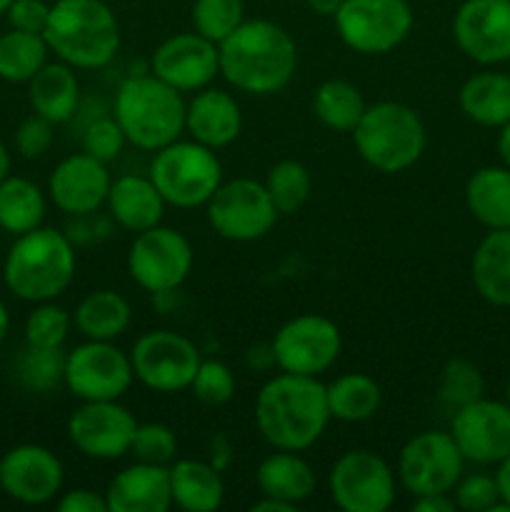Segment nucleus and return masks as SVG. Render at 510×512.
<instances>
[{"mask_svg": "<svg viewBox=\"0 0 510 512\" xmlns=\"http://www.w3.org/2000/svg\"><path fill=\"white\" fill-rule=\"evenodd\" d=\"M505 403L510 405V380H508V385H505Z\"/></svg>", "mask_w": 510, "mask_h": 512, "instance_id": "13d9d810", "label": "nucleus"}, {"mask_svg": "<svg viewBox=\"0 0 510 512\" xmlns=\"http://www.w3.org/2000/svg\"><path fill=\"white\" fill-rule=\"evenodd\" d=\"M43 38L70 68L98 70L118 53L120 23L105 0H55Z\"/></svg>", "mask_w": 510, "mask_h": 512, "instance_id": "20e7f679", "label": "nucleus"}, {"mask_svg": "<svg viewBox=\"0 0 510 512\" xmlns=\"http://www.w3.org/2000/svg\"><path fill=\"white\" fill-rule=\"evenodd\" d=\"M55 140V123L40 118V115H30L15 130V150H18L23 158L35 160L40 155L48 153L53 148Z\"/></svg>", "mask_w": 510, "mask_h": 512, "instance_id": "a18cd8bd", "label": "nucleus"}, {"mask_svg": "<svg viewBox=\"0 0 510 512\" xmlns=\"http://www.w3.org/2000/svg\"><path fill=\"white\" fill-rule=\"evenodd\" d=\"M113 178L108 165L88 153H75L60 160L48 178V198L60 213L90 215L105 205Z\"/></svg>", "mask_w": 510, "mask_h": 512, "instance_id": "412c9836", "label": "nucleus"}, {"mask_svg": "<svg viewBox=\"0 0 510 512\" xmlns=\"http://www.w3.org/2000/svg\"><path fill=\"white\" fill-rule=\"evenodd\" d=\"M13 5V0H0V15L8 13V8Z\"/></svg>", "mask_w": 510, "mask_h": 512, "instance_id": "4d7b16f0", "label": "nucleus"}, {"mask_svg": "<svg viewBox=\"0 0 510 512\" xmlns=\"http://www.w3.org/2000/svg\"><path fill=\"white\" fill-rule=\"evenodd\" d=\"M450 435L465 463L498 465L510 455V405L505 400H475L455 410Z\"/></svg>", "mask_w": 510, "mask_h": 512, "instance_id": "a211bd4d", "label": "nucleus"}, {"mask_svg": "<svg viewBox=\"0 0 510 512\" xmlns=\"http://www.w3.org/2000/svg\"><path fill=\"white\" fill-rule=\"evenodd\" d=\"M498 153L500 160H503L505 168H510V120L500 128L498 133Z\"/></svg>", "mask_w": 510, "mask_h": 512, "instance_id": "864d4df0", "label": "nucleus"}, {"mask_svg": "<svg viewBox=\"0 0 510 512\" xmlns=\"http://www.w3.org/2000/svg\"><path fill=\"white\" fill-rule=\"evenodd\" d=\"M208 223L220 238L233 243H253L265 238L278 223V208L263 183L253 178H235L220 183L205 203Z\"/></svg>", "mask_w": 510, "mask_h": 512, "instance_id": "9d476101", "label": "nucleus"}, {"mask_svg": "<svg viewBox=\"0 0 510 512\" xmlns=\"http://www.w3.org/2000/svg\"><path fill=\"white\" fill-rule=\"evenodd\" d=\"M330 498L343 512H385L395 503V473L373 450H348L328 475Z\"/></svg>", "mask_w": 510, "mask_h": 512, "instance_id": "2eb2a0df", "label": "nucleus"}, {"mask_svg": "<svg viewBox=\"0 0 510 512\" xmlns=\"http://www.w3.org/2000/svg\"><path fill=\"white\" fill-rule=\"evenodd\" d=\"M480 398H485V378L478 365L465 358L448 360L438 378L440 405L455 413V410L465 408Z\"/></svg>", "mask_w": 510, "mask_h": 512, "instance_id": "4c0bfd02", "label": "nucleus"}, {"mask_svg": "<svg viewBox=\"0 0 510 512\" xmlns=\"http://www.w3.org/2000/svg\"><path fill=\"white\" fill-rule=\"evenodd\" d=\"M350 135L360 158L385 175L413 168L428 143L423 118L410 105L395 100L368 105Z\"/></svg>", "mask_w": 510, "mask_h": 512, "instance_id": "423d86ee", "label": "nucleus"}, {"mask_svg": "<svg viewBox=\"0 0 510 512\" xmlns=\"http://www.w3.org/2000/svg\"><path fill=\"white\" fill-rule=\"evenodd\" d=\"M8 330H10V313L8 308H5L3 300H0V345H3L5 338H8Z\"/></svg>", "mask_w": 510, "mask_h": 512, "instance_id": "6e6d98bb", "label": "nucleus"}, {"mask_svg": "<svg viewBox=\"0 0 510 512\" xmlns=\"http://www.w3.org/2000/svg\"><path fill=\"white\" fill-rule=\"evenodd\" d=\"M10 165H13V160H10V150L5 148V143L0 140V183L10 175Z\"/></svg>", "mask_w": 510, "mask_h": 512, "instance_id": "5fc2aeb1", "label": "nucleus"}, {"mask_svg": "<svg viewBox=\"0 0 510 512\" xmlns=\"http://www.w3.org/2000/svg\"><path fill=\"white\" fill-rule=\"evenodd\" d=\"M325 385L310 375H273L255 398V425L273 450L303 453L330 423Z\"/></svg>", "mask_w": 510, "mask_h": 512, "instance_id": "f03ea898", "label": "nucleus"}, {"mask_svg": "<svg viewBox=\"0 0 510 512\" xmlns=\"http://www.w3.org/2000/svg\"><path fill=\"white\" fill-rule=\"evenodd\" d=\"M173 505L185 512H215L225 500V483L213 463L175 458L168 465Z\"/></svg>", "mask_w": 510, "mask_h": 512, "instance_id": "a878e982", "label": "nucleus"}, {"mask_svg": "<svg viewBox=\"0 0 510 512\" xmlns=\"http://www.w3.org/2000/svg\"><path fill=\"white\" fill-rule=\"evenodd\" d=\"M70 328H73V318L55 300L35 303V308L25 318V343L35 348H63Z\"/></svg>", "mask_w": 510, "mask_h": 512, "instance_id": "58836bf2", "label": "nucleus"}, {"mask_svg": "<svg viewBox=\"0 0 510 512\" xmlns=\"http://www.w3.org/2000/svg\"><path fill=\"white\" fill-rule=\"evenodd\" d=\"M105 500L108 512H168L173 505L168 468L135 460L110 480Z\"/></svg>", "mask_w": 510, "mask_h": 512, "instance_id": "5701e85b", "label": "nucleus"}, {"mask_svg": "<svg viewBox=\"0 0 510 512\" xmlns=\"http://www.w3.org/2000/svg\"><path fill=\"white\" fill-rule=\"evenodd\" d=\"M200 360L198 345L188 335L165 328L143 333L130 350L135 380L163 395L188 390Z\"/></svg>", "mask_w": 510, "mask_h": 512, "instance_id": "9b49d317", "label": "nucleus"}, {"mask_svg": "<svg viewBox=\"0 0 510 512\" xmlns=\"http://www.w3.org/2000/svg\"><path fill=\"white\" fill-rule=\"evenodd\" d=\"M125 133L115 118H98L85 128L83 133V153L93 155L100 163H113L120 158L125 148Z\"/></svg>", "mask_w": 510, "mask_h": 512, "instance_id": "c03bdc74", "label": "nucleus"}, {"mask_svg": "<svg viewBox=\"0 0 510 512\" xmlns=\"http://www.w3.org/2000/svg\"><path fill=\"white\" fill-rule=\"evenodd\" d=\"M60 512H108V500L105 495L95 493L90 488H73L60 495Z\"/></svg>", "mask_w": 510, "mask_h": 512, "instance_id": "de8ad7c7", "label": "nucleus"}, {"mask_svg": "<svg viewBox=\"0 0 510 512\" xmlns=\"http://www.w3.org/2000/svg\"><path fill=\"white\" fill-rule=\"evenodd\" d=\"M138 420L120 400L80 403L68 418V438L78 453L93 460H118L130 453Z\"/></svg>", "mask_w": 510, "mask_h": 512, "instance_id": "dca6fc26", "label": "nucleus"}, {"mask_svg": "<svg viewBox=\"0 0 510 512\" xmlns=\"http://www.w3.org/2000/svg\"><path fill=\"white\" fill-rule=\"evenodd\" d=\"M220 50V75L248 95H275L288 88L298 70V45L273 20H243Z\"/></svg>", "mask_w": 510, "mask_h": 512, "instance_id": "f257e3e1", "label": "nucleus"}, {"mask_svg": "<svg viewBox=\"0 0 510 512\" xmlns=\"http://www.w3.org/2000/svg\"><path fill=\"white\" fill-rule=\"evenodd\" d=\"M150 180L165 203L173 208H200L213 198L223 183V165L215 150L190 140H175L165 148L155 150L150 163Z\"/></svg>", "mask_w": 510, "mask_h": 512, "instance_id": "0eeeda50", "label": "nucleus"}, {"mask_svg": "<svg viewBox=\"0 0 510 512\" xmlns=\"http://www.w3.org/2000/svg\"><path fill=\"white\" fill-rule=\"evenodd\" d=\"M495 483H498L500 503H505L510 508V455H505L498 463V473H495Z\"/></svg>", "mask_w": 510, "mask_h": 512, "instance_id": "8fccbe9b", "label": "nucleus"}, {"mask_svg": "<svg viewBox=\"0 0 510 512\" xmlns=\"http://www.w3.org/2000/svg\"><path fill=\"white\" fill-rule=\"evenodd\" d=\"M453 500L455 508L465 512H490L495 505L500 503L498 483H495V475H463V478L455 483L453 488Z\"/></svg>", "mask_w": 510, "mask_h": 512, "instance_id": "37998d69", "label": "nucleus"}, {"mask_svg": "<svg viewBox=\"0 0 510 512\" xmlns=\"http://www.w3.org/2000/svg\"><path fill=\"white\" fill-rule=\"evenodd\" d=\"M185 130L195 143L210 150L228 148L243 130L238 100L220 88H203L185 103Z\"/></svg>", "mask_w": 510, "mask_h": 512, "instance_id": "4be33fe9", "label": "nucleus"}, {"mask_svg": "<svg viewBox=\"0 0 510 512\" xmlns=\"http://www.w3.org/2000/svg\"><path fill=\"white\" fill-rule=\"evenodd\" d=\"M133 380L130 353H123L110 340H85L65 353L63 385L80 403L120 400Z\"/></svg>", "mask_w": 510, "mask_h": 512, "instance_id": "f8f14e48", "label": "nucleus"}, {"mask_svg": "<svg viewBox=\"0 0 510 512\" xmlns=\"http://www.w3.org/2000/svg\"><path fill=\"white\" fill-rule=\"evenodd\" d=\"M263 185L273 205L278 208V213L290 215L298 213L305 205V200L310 198L313 178H310V170L303 163H298V160H278L268 170Z\"/></svg>", "mask_w": 510, "mask_h": 512, "instance_id": "e433bc0d", "label": "nucleus"}, {"mask_svg": "<svg viewBox=\"0 0 510 512\" xmlns=\"http://www.w3.org/2000/svg\"><path fill=\"white\" fill-rule=\"evenodd\" d=\"M255 483H258L260 495L285 500V503L298 508L315 493L318 478H315V470L310 468L308 460L300 458L298 453L275 450L258 465Z\"/></svg>", "mask_w": 510, "mask_h": 512, "instance_id": "cd10ccee", "label": "nucleus"}, {"mask_svg": "<svg viewBox=\"0 0 510 512\" xmlns=\"http://www.w3.org/2000/svg\"><path fill=\"white\" fill-rule=\"evenodd\" d=\"M235 375L223 360H200L198 373H195L190 390L203 405H225L235 395Z\"/></svg>", "mask_w": 510, "mask_h": 512, "instance_id": "79ce46f5", "label": "nucleus"}, {"mask_svg": "<svg viewBox=\"0 0 510 512\" xmlns=\"http://www.w3.org/2000/svg\"><path fill=\"white\" fill-rule=\"evenodd\" d=\"M470 275L485 303L510 308V228L488 230L475 248Z\"/></svg>", "mask_w": 510, "mask_h": 512, "instance_id": "bb28decb", "label": "nucleus"}, {"mask_svg": "<svg viewBox=\"0 0 510 512\" xmlns=\"http://www.w3.org/2000/svg\"><path fill=\"white\" fill-rule=\"evenodd\" d=\"M108 210L115 223L130 233H143L155 228L165 218V198L150 175H120L110 183Z\"/></svg>", "mask_w": 510, "mask_h": 512, "instance_id": "b1692460", "label": "nucleus"}, {"mask_svg": "<svg viewBox=\"0 0 510 512\" xmlns=\"http://www.w3.org/2000/svg\"><path fill=\"white\" fill-rule=\"evenodd\" d=\"M333 20L340 40L360 55L390 53L415 25L408 0H343Z\"/></svg>", "mask_w": 510, "mask_h": 512, "instance_id": "6e6552de", "label": "nucleus"}, {"mask_svg": "<svg viewBox=\"0 0 510 512\" xmlns=\"http://www.w3.org/2000/svg\"><path fill=\"white\" fill-rule=\"evenodd\" d=\"M460 53L480 65L510 60V0H465L453 18Z\"/></svg>", "mask_w": 510, "mask_h": 512, "instance_id": "6ab92c4d", "label": "nucleus"}, {"mask_svg": "<svg viewBox=\"0 0 510 512\" xmlns=\"http://www.w3.org/2000/svg\"><path fill=\"white\" fill-rule=\"evenodd\" d=\"M193 270V245L175 228L163 223L135 233L128 250V275L138 288L153 295H168L188 280Z\"/></svg>", "mask_w": 510, "mask_h": 512, "instance_id": "1a4fd4ad", "label": "nucleus"}, {"mask_svg": "<svg viewBox=\"0 0 510 512\" xmlns=\"http://www.w3.org/2000/svg\"><path fill=\"white\" fill-rule=\"evenodd\" d=\"M365 108L368 103H365L360 88L348 80H325L313 93L315 118L335 133H353Z\"/></svg>", "mask_w": 510, "mask_h": 512, "instance_id": "72a5a7b5", "label": "nucleus"}, {"mask_svg": "<svg viewBox=\"0 0 510 512\" xmlns=\"http://www.w3.org/2000/svg\"><path fill=\"white\" fill-rule=\"evenodd\" d=\"M48 55L43 35L10 28V33L0 35V80L28 83L48 63Z\"/></svg>", "mask_w": 510, "mask_h": 512, "instance_id": "f704fd0d", "label": "nucleus"}, {"mask_svg": "<svg viewBox=\"0 0 510 512\" xmlns=\"http://www.w3.org/2000/svg\"><path fill=\"white\" fill-rule=\"evenodd\" d=\"M270 348H273L275 365L283 373L318 378L338 363L343 338H340V328L330 318L305 313L288 320L275 333Z\"/></svg>", "mask_w": 510, "mask_h": 512, "instance_id": "ddd939ff", "label": "nucleus"}, {"mask_svg": "<svg viewBox=\"0 0 510 512\" xmlns=\"http://www.w3.org/2000/svg\"><path fill=\"white\" fill-rule=\"evenodd\" d=\"M13 375L30 393H53L65 375L63 348H35L25 343L15 358Z\"/></svg>", "mask_w": 510, "mask_h": 512, "instance_id": "c9c22d12", "label": "nucleus"}, {"mask_svg": "<svg viewBox=\"0 0 510 512\" xmlns=\"http://www.w3.org/2000/svg\"><path fill=\"white\" fill-rule=\"evenodd\" d=\"M250 510H253V512H293L295 505L285 503V500L268 498V495H263V498L255 500V503L250 505Z\"/></svg>", "mask_w": 510, "mask_h": 512, "instance_id": "3c124183", "label": "nucleus"}, {"mask_svg": "<svg viewBox=\"0 0 510 512\" xmlns=\"http://www.w3.org/2000/svg\"><path fill=\"white\" fill-rule=\"evenodd\" d=\"M128 455H133L138 463L168 468L178 458V438L163 423H138Z\"/></svg>", "mask_w": 510, "mask_h": 512, "instance_id": "a19ab883", "label": "nucleus"}, {"mask_svg": "<svg viewBox=\"0 0 510 512\" xmlns=\"http://www.w3.org/2000/svg\"><path fill=\"white\" fill-rule=\"evenodd\" d=\"M78 268L73 240L55 228L30 230L15 238L3 263L5 288L25 303L55 300L70 288Z\"/></svg>", "mask_w": 510, "mask_h": 512, "instance_id": "7ed1b4c3", "label": "nucleus"}, {"mask_svg": "<svg viewBox=\"0 0 510 512\" xmlns=\"http://www.w3.org/2000/svg\"><path fill=\"white\" fill-rule=\"evenodd\" d=\"M413 512H455V500L450 493H430V495H418L413 498L410 505Z\"/></svg>", "mask_w": 510, "mask_h": 512, "instance_id": "09e8293b", "label": "nucleus"}, {"mask_svg": "<svg viewBox=\"0 0 510 512\" xmlns=\"http://www.w3.org/2000/svg\"><path fill=\"white\" fill-rule=\"evenodd\" d=\"M330 418L340 423H365L375 418L383 403L380 385L365 373H345L325 385Z\"/></svg>", "mask_w": 510, "mask_h": 512, "instance_id": "473e14b6", "label": "nucleus"}, {"mask_svg": "<svg viewBox=\"0 0 510 512\" xmlns=\"http://www.w3.org/2000/svg\"><path fill=\"white\" fill-rule=\"evenodd\" d=\"M150 73L180 93H198L220 75L218 43L200 33H175L155 48Z\"/></svg>", "mask_w": 510, "mask_h": 512, "instance_id": "aec40b11", "label": "nucleus"}, {"mask_svg": "<svg viewBox=\"0 0 510 512\" xmlns=\"http://www.w3.org/2000/svg\"><path fill=\"white\" fill-rule=\"evenodd\" d=\"M28 100L35 115L60 125L68 123L80 103V80L75 68L63 60L45 63L28 80Z\"/></svg>", "mask_w": 510, "mask_h": 512, "instance_id": "393cba45", "label": "nucleus"}, {"mask_svg": "<svg viewBox=\"0 0 510 512\" xmlns=\"http://www.w3.org/2000/svg\"><path fill=\"white\" fill-rule=\"evenodd\" d=\"M5 15H8L10 28L43 35L50 18V5L45 0H13Z\"/></svg>", "mask_w": 510, "mask_h": 512, "instance_id": "49530a36", "label": "nucleus"}, {"mask_svg": "<svg viewBox=\"0 0 510 512\" xmlns=\"http://www.w3.org/2000/svg\"><path fill=\"white\" fill-rule=\"evenodd\" d=\"M190 15L195 33L220 45L245 20V5L243 0H195Z\"/></svg>", "mask_w": 510, "mask_h": 512, "instance_id": "ea45409f", "label": "nucleus"}, {"mask_svg": "<svg viewBox=\"0 0 510 512\" xmlns=\"http://www.w3.org/2000/svg\"><path fill=\"white\" fill-rule=\"evenodd\" d=\"M65 470L45 445L23 443L0 458V490L20 505H45L63 493Z\"/></svg>", "mask_w": 510, "mask_h": 512, "instance_id": "f3484780", "label": "nucleus"}, {"mask_svg": "<svg viewBox=\"0 0 510 512\" xmlns=\"http://www.w3.org/2000/svg\"><path fill=\"white\" fill-rule=\"evenodd\" d=\"M465 118L483 128H503L510 120V75L483 70L470 75L458 95Z\"/></svg>", "mask_w": 510, "mask_h": 512, "instance_id": "c85d7f7f", "label": "nucleus"}, {"mask_svg": "<svg viewBox=\"0 0 510 512\" xmlns=\"http://www.w3.org/2000/svg\"><path fill=\"white\" fill-rule=\"evenodd\" d=\"M305 3H308L313 13L323 15V18H333L340 10V5H343V0H305Z\"/></svg>", "mask_w": 510, "mask_h": 512, "instance_id": "603ef678", "label": "nucleus"}, {"mask_svg": "<svg viewBox=\"0 0 510 512\" xmlns=\"http://www.w3.org/2000/svg\"><path fill=\"white\" fill-rule=\"evenodd\" d=\"M133 320V308L128 300L115 290H93L78 303L73 325L85 340H110L125 333Z\"/></svg>", "mask_w": 510, "mask_h": 512, "instance_id": "7c9ffc66", "label": "nucleus"}, {"mask_svg": "<svg viewBox=\"0 0 510 512\" xmlns=\"http://www.w3.org/2000/svg\"><path fill=\"white\" fill-rule=\"evenodd\" d=\"M465 205L488 230L510 228V168L488 165L475 170L465 185Z\"/></svg>", "mask_w": 510, "mask_h": 512, "instance_id": "c756f323", "label": "nucleus"}, {"mask_svg": "<svg viewBox=\"0 0 510 512\" xmlns=\"http://www.w3.org/2000/svg\"><path fill=\"white\" fill-rule=\"evenodd\" d=\"M45 193L33 180L8 175L0 183V230L10 235H23L40 228L45 220Z\"/></svg>", "mask_w": 510, "mask_h": 512, "instance_id": "2f4dec72", "label": "nucleus"}, {"mask_svg": "<svg viewBox=\"0 0 510 512\" xmlns=\"http://www.w3.org/2000/svg\"><path fill=\"white\" fill-rule=\"evenodd\" d=\"M465 458L453 435L425 430L410 438L398 455V483L413 498L430 493H453L463 478Z\"/></svg>", "mask_w": 510, "mask_h": 512, "instance_id": "4468645a", "label": "nucleus"}, {"mask_svg": "<svg viewBox=\"0 0 510 512\" xmlns=\"http://www.w3.org/2000/svg\"><path fill=\"white\" fill-rule=\"evenodd\" d=\"M113 118L118 120L130 145L155 153L183 135V93L155 78L153 73L133 75L123 80L115 93Z\"/></svg>", "mask_w": 510, "mask_h": 512, "instance_id": "39448f33", "label": "nucleus"}]
</instances>
